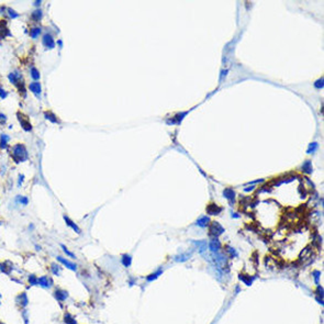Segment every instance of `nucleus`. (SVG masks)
<instances>
[{
	"label": "nucleus",
	"instance_id": "1",
	"mask_svg": "<svg viewBox=\"0 0 324 324\" xmlns=\"http://www.w3.org/2000/svg\"><path fill=\"white\" fill-rule=\"evenodd\" d=\"M8 78H9V81L12 84L13 86H16V88L19 90L20 94H22L23 97H25L26 96V89H25L24 86V79H23V77H22V75L20 74L19 72H14V73L9 74Z\"/></svg>",
	"mask_w": 324,
	"mask_h": 324
},
{
	"label": "nucleus",
	"instance_id": "2",
	"mask_svg": "<svg viewBox=\"0 0 324 324\" xmlns=\"http://www.w3.org/2000/svg\"><path fill=\"white\" fill-rule=\"evenodd\" d=\"M12 157L14 159V162L17 163H21V162H25L28 158H29V154H28V151L25 148V146L23 144H17L14 145L12 148Z\"/></svg>",
	"mask_w": 324,
	"mask_h": 324
},
{
	"label": "nucleus",
	"instance_id": "3",
	"mask_svg": "<svg viewBox=\"0 0 324 324\" xmlns=\"http://www.w3.org/2000/svg\"><path fill=\"white\" fill-rule=\"evenodd\" d=\"M17 118H18V120H19L20 122V125H21V128L24 130L25 132H31L32 129H33V126H32V124L30 123V121H29V118L25 115L24 113L20 112V111H18L17 112Z\"/></svg>",
	"mask_w": 324,
	"mask_h": 324
},
{
	"label": "nucleus",
	"instance_id": "4",
	"mask_svg": "<svg viewBox=\"0 0 324 324\" xmlns=\"http://www.w3.org/2000/svg\"><path fill=\"white\" fill-rule=\"evenodd\" d=\"M224 233V229L223 226L218 223V222H212L210 225V231H209V235L211 237H219L221 234Z\"/></svg>",
	"mask_w": 324,
	"mask_h": 324
},
{
	"label": "nucleus",
	"instance_id": "5",
	"mask_svg": "<svg viewBox=\"0 0 324 324\" xmlns=\"http://www.w3.org/2000/svg\"><path fill=\"white\" fill-rule=\"evenodd\" d=\"M42 42H43L44 46L46 49H49V50H52V49L55 47V41H54V38H53V36L51 35L50 33L44 34L43 38H42Z\"/></svg>",
	"mask_w": 324,
	"mask_h": 324
},
{
	"label": "nucleus",
	"instance_id": "6",
	"mask_svg": "<svg viewBox=\"0 0 324 324\" xmlns=\"http://www.w3.org/2000/svg\"><path fill=\"white\" fill-rule=\"evenodd\" d=\"M57 261L61 263L62 265H64L66 268H68V269L73 270V271H76V270H77V265H76L75 263L70 262V261L66 259V258H64V257H62V256H57Z\"/></svg>",
	"mask_w": 324,
	"mask_h": 324
},
{
	"label": "nucleus",
	"instance_id": "7",
	"mask_svg": "<svg viewBox=\"0 0 324 324\" xmlns=\"http://www.w3.org/2000/svg\"><path fill=\"white\" fill-rule=\"evenodd\" d=\"M209 248L212 253H217L221 248V242L219 241L218 237H211V241L209 243Z\"/></svg>",
	"mask_w": 324,
	"mask_h": 324
},
{
	"label": "nucleus",
	"instance_id": "8",
	"mask_svg": "<svg viewBox=\"0 0 324 324\" xmlns=\"http://www.w3.org/2000/svg\"><path fill=\"white\" fill-rule=\"evenodd\" d=\"M38 284L41 287L49 289V288H51L52 285H53V280H52L51 278H49V277H46V276H42V277H40L38 279Z\"/></svg>",
	"mask_w": 324,
	"mask_h": 324
},
{
	"label": "nucleus",
	"instance_id": "9",
	"mask_svg": "<svg viewBox=\"0 0 324 324\" xmlns=\"http://www.w3.org/2000/svg\"><path fill=\"white\" fill-rule=\"evenodd\" d=\"M53 294H54V298L58 301H64L68 298V292L63 290V289H56Z\"/></svg>",
	"mask_w": 324,
	"mask_h": 324
},
{
	"label": "nucleus",
	"instance_id": "10",
	"mask_svg": "<svg viewBox=\"0 0 324 324\" xmlns=\"http://www.w3.org/2000/svg\"><path fill=\"white\" fill-rule=\"evenodd\" d=\"M29 89L31 90L32 92L34 95H36V96H40L41 95V92H42V87H41V84L40 82H38V81H33V82H31L30 85H29Z\"/></svg>",
	"mask_w": 324,
	"mask_h": 324
},
{
	"label": "nucleus",
	"instance_id": "11",
	"mask_svg": "<svg viewBox=\"0 0 324 324\" xmlns=\"http://www.w3.org/2000/svg\"><path fill=\"white\" fill-rule=\"evenodd\" d=\"M64 220H65V222H66V224L68 225L69 227H72V229H73V230L75 231V232H76V233H77V234H80V233H81L80 229L78 227V225L76 224V223H75V222H74V221H73V220H72V219H69L68 217H67V215H64Z\"/></svg>",
	"mask_w": 324,
	"mask_h": 324
},
{
	"label": "nucleus",
	"instance_id": "12",
	"mask_svg": "<svg viewBox=\"0 0 324 324\" xmlns=\"http://www.w3.org/2000/svg\"><path fill=\"white\" fill-rule=\"evenodd\" d=\"M193 244H194V246H196L197 248L199 249L201 255L206 253L207 247H208V243H207L206 241H193Z\"/></svg>",
	"mask_w": 324,
	"mask_h": 324
},
{
	"label": "nucleus",
	"instance_id": "13",
	"mask_svg": "<svg viewBox=\"0 0 324 324\" xmlns=\"http://www.w3.org/2000/svg\"><path fill=\"white\" fill-rule=\"evenodd\" d=\"M207 211H208V214H210V215H218V214H220V212L222 211V208H220L214 203H211L208 207Z\"/></svg>",
	"mask_w": 324,
	"mask_h": 324
},
{
	"label": "nucleus",
	"instance_id": "14",
	"mask_svg": "<svg viewBox=\"0 0 324 324\" xmlns=\"http://www.w3.org/2000/svg\"><path fill=\"white\" fill-rule=\"evenodd\" d=\"M17 302H18V304L21 306V308H25L26 305H28V297H26V293L23 291V292H21L17 297Z\"/></svg>",
	"mask_w": 324,
	"mask_h": 324
},
{
	"label": "nucleus",
	"instance_id": "15",
	"mask_svg": "<svg viewBox=\"0 0 324 324\" xmlns=\"http://www.w3.org/2000/svg\"><path fill=\"white\" fill-rule=\"evenodd\" d=\"M223 194H224L225 198L230 201L231 205H234V202H235V192H234V190H232V189H225Z\"/></svg>",
	"mask_w": 324,
	"mask_h": 324
},
{
	"label": "nucleus",
	"instance_id": "16",
	"mask_svg": "<svg viewBox=\"0 0 324 324\" xmlns=\"http://www.w3.org/2000/svg\"><path fill=\"white\" fill-rule=\"evenodd\" d=\"M0 38H6V36H8V35H11L10 34V31L8 30V28H7V23L5 22V21H2V22H0Z\"/></svg>",
	"mask_w": 324,
	"mask_h": 324
},
{
	"label": "nucleus",
	"instance_id": "17",
	"mask_svg": "<svg viewBox=\"0 0 324 324\" xmlns=\"http://www.w3.org/2000/svg\"><path fill=\"white\" fill-rule=\"evenodd\" d=\"M210 223V218L209 217H201L196 221V224L200 227H206Z\"/></svg>",
	"mask_w": 324,
	"mask_h": 324
},
{
	"label": "nucleus",
	"instance_id": "18",
	"mask_svg": "<svg viewBox=\"0 0 324 324\" xmlns=\"http://www.w3.org/2000/svg\"><path fill=\"white\" fill-rule=\"evenodd\" d=\"M44 118L46 119V120H49L52 123H58V120H57L56 115L52 112V111H44Z\"/></svg>",
	"mask_w": 324,
	"mask_h": 324
},
{
	"label": "nucleus",
	"instance_id": "19",
	"mask_svg": "<svg viewBox=\"0 0 324 324\" xmlns=\"http://www.w3.org/2000/svg\"><path fill=\"white\" fill-rule=\"evenodd\" d=\"M162 274H163V269L162 268H159L158 270H156L155 273L148 275V276L146 277V280L148 281V282H150V281H154V280H156V279H157V278H158V277H159Z\"/></svg>",
	"mask_w": 324,
	"mask_h": 324
},
{
	"label": "nucleus",
	"instance_id": "20",
	"mask_svg": "<svg viewBox=\"0 0 324 324\" xmlns=\"http://www.w3.org/2000/svg\"><path fill=\"white\" fill-rule=\"evenodd\" d=\"M190 257H191L190 254H179V255L175 256L174 261L177 263H184V262H187Z\"/></svg>",
	"mask_w": 324,
	"mask_h": 324
},
{
	"label": "nucleus",
	"instance_id": "21",
	"mask_svg": "<svg viewBox=\"0 0 324 324\" xmlns=\"http://www.w3.org/2000/svg\"><path fill=\"white\" fill-rule=\"evenodd\" d=\"M10 141V136L9 135H7V134H1V136H0V147L1 148H7V144H8V142Z\"/></svg>",
	"mask_w": 324,
	"mask_h": 324
},
{
	"label": "nucleus",
	"instance_id": "22",
	"mask_svg": "<svg viewBox=\"0 0 324 324\" xmlns=\"http://www.w3.org/2000/svg\"><path fill=\"white\" fill-rule=\"evenodd\" d=\"M121 262H122V265H123V266H125V267H129V266H131V264H132V256L129 255V254H123V256H122V259H121Z\"/></svg>",
	"mask_w": 324,
	"mask_h": 324
},
{
	"label": "nucleus",
	"instance_id": "23",
	"mask_svg": "<svg viewBox=\"0 0 324 324\" xmlns=\"http://www.w3.org/2000/svg\"><path fill=\"white\" fill-rule=\"evenodd\" d=\"M238 278H240V280H242L244 284H245V285H247V286H250V285H252V282H253V280H254V277L244 276L243 274L238 275Z\"/></svg>",
	"mask_w": 324,
	"mask_h": 324
},
{
	"label": "nucleus",
	"instance_id": "24",
	"mask_svg": "<svg viewBox=\"0 0 324 324\" xmlns=\"http://www.w3.org/2000/svg\"><path fill=\"white\" fill-rule=\"evenodd\" d=\"M32 19L35 20V21H40V20L42 19V17H43V11L41 10V9H35L33 12H32L31 14Z\"/></svg>",
	"mask_w": 324,
	"mask_h": 324
},
{
	"label": "nucleus",
	"instance_id": "25",
	"mask_svg": "<svg viewBox=\"0 0 324 324\" xmlns=\"http://www.w3.org/2000/svg\"><path fill=\"white\" fill-rule=\"evenodd\" d=\"M41 32H42V29L41 28H38V26H33L31 30H30V36H31L32 38H36L41 34Z\"/></svg>",
	"mask_w": 324,
	"mask_h": 324
},
{
	"label": "nucleus",
	"instance_id": "26",
	"mask_svg": "<svg viewBox=\"0 0 324 324\" xmlns=\"http://www.w3.org/2000/svg\"><path fill=\"white\" fill-rule=\"evenodd\" d=\"M302 169H303V171H304L305 174H311V173H312L311 162H310V161H306V162L303 164V166H302Z\"/></svg>",
	"mask_w": 324,
	"mask_h": 324
},
{
	"label": "nucleus",
	"instance_id": "27",
	"mask_svg": "<svg viewBox=\"0 0 324 324\" xmlns=\"http://www.w3.org/2000/svg\"><path fill=\"white\" fill-rule=\"evenodd\" d=\"M64 322L66 324H77V322H76V320L70 314H68V313H66L65 315H64Z\"/></svg>",
	"mask_w": 324,
	"mask_h": 324
},
{
	"label": "nucleus",
	"instance_id": "28",
	"mask_svg": "<svg viewBox=\"0 0 324 324\" xmlns=\"http://www.w3.org/2000/svg\"><path fill=\"white\" fill-rule=\"evenodd\" d=\"M31 77L34 81H38V79H40V77H41L40 73H38V70L35 68V67H32L31 68Z\"/></svg>",
	"mask_w": 324,
	"mask_h": 324
},
{
	"label": "nucleus",
	"instance_id": "29",
	"mask_svg": "<svg viewBox=\"0 0 324 324\" xmlns=\"http://www.w3.org/2000/svg\"><path fill=\"white\" fill-rule=\"evenodd\" d=\"M7 12H8V16H9V18L10 19H16V18H18L20 14L16 10H13L12 8H7Z\"/></svg>",
	"mask_w": 324,
	"mask_h": 324
},
{
	"label": "nucleus",
	"instance_id": "30",
	"mask_svg": "<svg viewBox=\"0 0 324 324\" xmlns=\"http://www.w3.org/2000/svg\"><path fill=\"white\" fill-rule=\"evenodd\" d=\"M318 147H319V144L317 143V142H313V143H311L309 145V148L306 150V153H308V154H312V153H314L315 151L318 150Z\"/></svg>",
	"mask_w": 324,
	"mask_h": 324
},
{
	"label": "nucleus",
	"instance_id": "31",
	"mask_svg": "<svg viewBox=\"0 0 324 324\" xmlns=\"http://www.w3.org/2000/svg\"><path fill=\"white\" fill-rule=\"evenodd\" d=\"M226 250H227V253H229L230 256H232V257H237V256H238V253H237L236 249L233 248L230 245H226Z\"/></svg>",
	"mask_w": 324,
	"mask_h": 324
},
{
	"label": "nucleus",
	"instance_id": "32",
	"mask_svg": "<svg viewBox=\"0 0 324 324\" xmlns=\"http://www.w3.org/2000/svg\"><path fill=\"white\" fill-rule=\"evenodd\" d=\"M38 277L35 275H30L29 276V279H28V282L30 286H34V285H38Z\"/></svg>",
	"mask_w": 324,
	"mask_h": 324
},
{
	"label": "nucleus",
	"instance_id": "33",
	"mask_svg": "<svg viewBox=\"0 0 324 324\" xmlns=\"http://www.w3.org/2000/svg\"><path fill=\"white\" fill-rule=\"evenodd\" d=\"M51 268H52V273L54 275H57V276H59V271H61V268H59V266L57 265V264H55V263H53L52 265H51Z\"/></svg>",
	"mask_w": 324,
	"mask_h": 324
},
{
	"label": "nucleus",
	"instance_id": "34",
	"mask_svg": "<svg viewBox=\"0 0 324 324\" xmlns=\"http://www.w3.org/2000/svg\"><path fill=\"white\" fill-rule=\"evenodd\" d=\"M16 199L18 200V202H19V203H21V205H24V206L29 203V199H28L26 197H23V196H18V197H17Z\"/></svg>",
	"mask_w": 324,
	"mask_h": 324
},
{
	"label": "nucleus",
	"instance_id": "35",
	"mask_svg": "<svg viewBox=\"0 0 324 324\" xmlns=\"http://www.w3.org/2000/svg\"><path fill=\"white\" fill-rule=\"evenodd\" d=\"M61 247H62V249L63 250H64V253H65V254H66V255L67 256H69V257H72V258H75L76 256L74 255V254H73V253H72V252H69L68 249H67V247H66V246H65V245H61Z\"/></svg>",
	"mask_w": 324,
	"mask_h": 324
},
{
	"label": "nucleus",
	"instance_id": "36",
	"mask_svg": "<svg viewBox=\"0 0 324 324\" xmlns=\"http://www.w3.org/2000/svg\"><path fill=\"white\" fill-rule=\"evenodd\" d=\"M320 276H321V271H319V270H314V271H313V277H314V281H315V284H319Z\"/></svg>",
	"mask_w": 324,
	"mask_h": 324
},
{
	"label": "nucleus",
	"instance_id": "37",
	"mask_svg": "<svg viewBox=\"0 0 324 324\" xmlns=\"http://www.w3.org/2000/svg\"><path fill=\"white\" fill-rule=\"evenodd\" d=\"M317 296L323 298V287L322 286H318V288H317Z\"/></svg>",
	"mask_w": 324,
	"mask_h": 324
},
{
	"label": "nucleus",
	"instance_id": "38",
	"mask_svg": "<svg viewBox=\"0 0 324 324\" xmlns=\"http://www.w3.org/2000/svg\"><path fill=\"white\" fill-rule=\"evenodd\" d=\"M7 96H8V92H7L6 90L1 87V86H0V98L5 99V98H7Z\"/></svg>",
	"mask_w": 324,
	"mask_h": 324
},
{
	"label": "nucleus",
	"instance_id": "39",
	"mask_svg": "<svg viewBox=\"0 0 324 324\" xmlns=\"http://www.w3.org/2000/svg\"><path fill=\"white\" fill-rule=\"evenodd\" d=\"M7 122V115L3 113H0V124H6Z\"/></svg>",
	"mask_w": 324,
	"mask_h": 324
},
{
	"label": "nucleus",
	"instance_id": "40",
	"mask_svg": "<svg viewBox=\"0 0 324 324\" xmlns=\"http://www.w3.org/2000/svg\"><path fill=\"white\" fill-rule=\"evenodd\" d=\"M314 86L317 88H322L323 87V78H320L318 81L314 82Z\"/></svg>",
	"mask_w": 324,
	"mask_h": 324
},
{
	"label": "nucleus",
	"instance_id": "41",
	"mask_svg": "<svg viewBox=\"0 0 324 324\" xmlns=\"http://www.w3.org/2000/svg\"><path fill=\"white\" fill-rule=\"evenodd\" d=\"M257 182H264V179H257L255 181H249V182L245 184V185H254V184H257Z\"/></svg>",
	"mask_w": 324,
	"mask_h": 324
},
{
	"label": "nucleus",
	"instance_id": "42",
	"mask_svg": "<svg viewBox=\"0 0 324 324\" xmlns=\"http://www.w3.org/2000/svg\"><path fill=\"white\" fill-rule=\"evenodd\" d=\"M315 300H317L321 305H323V298H321V297H319V296H315Z\"/></svg>",
	"mask_w": 324,
	"mask_h": 324
},
{
	"label": "nucleus",
	"instance_id": "43",
	"mask_svg": "<svg viewBox=\"0 0 324 324\" xmlns=\"http://www.w3.org/2000/svg\"><path fill=\"white\" fill-rule=\"evenodd\" d=\"M254 189H255V186H252V187L245 188V192H248V191H252V190H254Z\"/></svg>",
	"mask_w": 324,
	"mask_h": 324
},
{
	"label": "nucleus",
	"instance_id": "44",
	"mask_svg": "<svg viewBox=\"0 0 324 324\" xmlns=\"http://www.w3.org/2000/svg\"><path fill=\"white\" fill-rule=\"evenodd\" d=\"M24 179V176L23 175H20L19 176V186H21V184H22V180Z\"/></svg>",
	"mask_w": 324,
	"mask_h": 324
},
{
	"label": "nucleus",
	"instance_id": "45",
	"mask_svg": "<svg viewBox=\"0 0 324 324\" xmlns=\"http://www.w3.org/2000/svg\"><path fill=\"white\" fill-rule=\"evenodd\" d=\"M41 3H42V1H35V2H34V6H40Z\"/></svg>",
	"mask_w": 324,
	"mask_h": 324
},
{
	"label": "nucleus",
	"instance_id": "46",
	"mask_svg": "<svg viewBox=\"0 0 324 324\" xmlns=\"http://www.w3.org/2000/svg\"><path fill=\"white\" fill-rule=\"evenodd\" d=\"M240 215L237 214V213H234V214H232V218H238Z\"/></svg>",
	"mask_w": 324,
	"mask_h": 324
},
{
	"label": "nucleus",
	"instance_id": "47",
	"mask_svg": "<svg viewBox=\"0 0 324 324\" xmlns=\"http://www.w3.org/2000/svg\"><path fill=\"white\" fill-rule=\"evenodd\" d=\"M0 324H5V323H2V322H0Z\"/></svg>",
	"mask_w": 324,
	"mask_h": 324
}]
</instances>
